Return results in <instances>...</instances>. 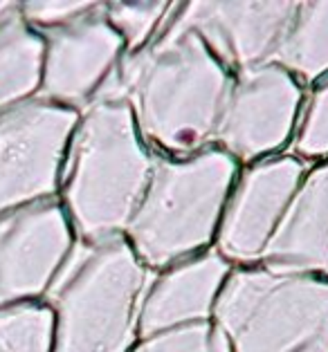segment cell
<instances>
[{
  "instance_id": "13",
  "label": "cell",
  "mask_w": 328,
  "mask_h": 352,
  "mask_svg": "<svg viewBox=\"0 0 328 352\" xmlns=\"http://www.w3.org/2000/svg\"><path fill=\"white\" fill-rule=\"evenodd\" d=\"M258 265L328 276V160L306 170Z\"/></svg>"
},
{
  "instance_id": "7",
  "label": "cell",
  "mask_w": 328,
  "mask_h": 352,
  "mask_svg": "<svg viewBox=\"0 0 328 352\" xmlns=\"http://www.w3.org/2000/svg\"><path fill=\"white\" fill-rule=\"evenodd\" d=\"M306 90L274 63L234 74L212 146L238 166L283 153L292 142Z\"/></svg>"
},
{
  "instance_id": "10",
  "label": "cell",
  "mask_w": 328,
  "mask_h": 352,
  "mask_svg": "<svg viewBox=\"0 0 328 352\" xmlns=\"http://www.w3.org/2000/svg\"><path fill=\"white\" fill-rule=\"evenodd\" d=\"M74 243L59 200L0 213V307L45 296Z\"/></svg>"
},
{
  "instance_id": "20",
  "label": "cell",
  "mask_w": 328,
  "mask_h": 352,
  "mask_svg": "<svg viewBox=\"0 0 328 352\" xmlns=\"http://www.w3.org/2000/svg\"><path fill=\"white\" fill-rule=\"evenodd\" d=\"M94 5L97 3L92 0H28V3L19 5V10L23 21L43 34L79 19Z\"/></svg>"
},
{
  "instance_id": "21",
  "label": "cell",
  "mask_w": 328,
  "mask_h": 352,
  "mask_svg": "<svg viewBox=\"0 0 328 352\" xmlns=\"http://www.w3.org/2000/svg\"><path fill=\"white\" fill-rule=\"evenodd\" d=\"M16 7H19V3H14V0H0V23H3L12 12H16Z\"/></svg>"
},
{
  "instance_id": "2",
  "label": "cell",
  "mask_w": 328,
  "mask_h": 352,
  "mask_svg": "<svg viewBox=\"0 0 328 352\" xmlns=\"http://www.w3.org/2000/svg\"><path fill=\"white\" fill-rule=\"evenodd\" d=\"M158 155L124 99L99 97L79 113L68 144L59 204L81 243L124 236Z\"/></svg>"
},
{
  "instance_id": "16",
  "label": "cell",
  "mask_w": 328,
  "mask_h": 352,
  "mask_svg": "<svg viewBox=\"0 0 328 352\" xmlns=\"http://www.w3.org/2000/svg\"><path fill=\"white\" fill-rule=\"evenodd\" d=\"M54 312L41 300L0 307V352H52Z\"/></svg>"
},
{
  "instance_id": "8",
  "label": "cell",
  "mask_w": 328,
  "mask_h": 352,
  "mask_svg": "<svg viewBox=\"0 0 328 352\" xmlns=\"http://www.w3.org/2000/svg\"><path fill=\"white\" fill-rule=\"evenodd\" d=\"M308 168L290 153L240 166L214 238L216 252L234 267L258 265Z\"/></svg>"
},
{
  "instance_id": "11",
  "label": "cell",
  "mask_w": 328,
  "mask_h": 352,
  "mask_svg": "<svg viewBox=\"0 0 328 352\" xmlns=\"http://www.w3.org/2000/svg\"><path fill=\"white\" fill-rule=\"evenodd\" d=\"M297 3H174L169 25L198 34L232 74L272 63Z\"/></svg>"
},
{
  "instance_id": "14",
  "label": "cell",
  "mask_w": 328,
  "mask_h": 352,
  "mask_svg": "<svg viewBox=\"0 0 328 352\" xmlns=\"http://www.w3.org/2000/svg\"><path fill=\"white\" fill-rule=\"evenodd\" d=\"M43 52V34L30 28L16 7L0 23V113L39 97Z\"/></svg>"
},
{
  "instance_id": "1",
  "label": "cell",
  "mask_w": 328,
  "mask_h": 352,
  "mask_svg": "<svg viewBox=\"0 0 328 352\" xmlns=\"http://www.w3.org/2000/svg\"><path fill=\"white\" fill-rule=\"evenodd\" d=\"M232 81L198 34L167 19L151 45L122 56L97 99H124L155 155L187 157L212 146Z\"/></svg>"
},
{
  "instance_id": "6",
  "label": "cell",
  "mask_w": 328,
  "mask_h": 352,
  "mask_svg": "<svg viewBox=\"0 0 328 352\" xmlns=\"http://www.w3.org/2000/svg\"><path fill=\"white\" fill-rule=\"evenodd\" d=\"M79 113L34 97L0 113V213L57 200Z\"/></svg>"
},
{
  "instance_id": "3",
  "label": "cell",
  "mask_w": 328,
  "mask_h": 352,
  "mask_svg": "<svg viewBox=\"0 0 328 352\" xmlns=\"http://www.w3.org/2000/svg\"><path fill=\"white\" fill-rule=\"evenodd\" d=\"M151 278L124 236L76 240L45 294L54 312L52 352H131Z\"/></svg>"
},
{
  "instance_id": "12",
  "label": "cell",
  "mask_w": 328,
  "mask_h": 352,
  "mask_svg": "<svg viewBox=\"0 0 328 352\" xmlns=\"http://www.w3.org/2000/svg\"><path fill=\"white\" fill-rule=\"evenodd\" d=\"M234 265L227 263L214 247L153 274L137 316V334H153L212 321L218 298Z\"/></svg>"
},
{
  "instance_id": "17",
  "label": "cell",
  "mask_w": 328,
  "mask_h": 352,
  "mask_svg": "<svg viewBox=\"0 0 328 352\" xmlns=\"http://www.w3.org/2000/svg\"><path fill=\"white\" fill-rule=\"evenodd\" d=\"M174 3L164 0H137V3H103L108 23L113 25L119 38L124 41L126 54H135L158 38L164 23H167Z\"/></svg>"
},
{
  "instance_id": "19",
  "label": "cell",
  "mask_w": 328,
  "mask_h": 352,
  "mask_svg": "<svg viewBox=\"0 0 328 352\" xmlns=\"http://www.w3.org/2000/svg\"><path fill=\"white\" fill-rule=\"evenodd\" d=\"M131 352H232L227 339L214 321L167 330L142 339Z\"/></svg>"
},
{
  "instance_id": "9",
  "label": "cell",
  "mask_w": 328,
  "mask_h": 352,
  "mask_svg": "<svg viewBox=\"0 0 328 352\" xmlns=\"http://www.w3.org/2000/svg\"><path fill=\"white\" fill-rule=\"evenodd\" d=\"M43 79L39 97L81 113L90 106L126 54L108 23L103 3L57 30L43 32Z\"/></svg>"
},
{
  "instance_id": "15",
  "label": "cell",
  "mask_w": 328,
  "mask_h": 352,
  "mask_svg": "<svg viewBox=\"0 0 328 352\" xmlns=\"http://www.w3.org/2000/svg\"><path fill=\"white\" fill-rule=\"evenodd\" d=\"M272 63L304 88L328 79V3H297Z\"/></svg>"
},
{
  "instance_id": "5",
  "label": "cell",
  "mask_w": 328,
  "mask_h": 352,
  "mask_svg": "<svg viewBox=\"0 0 328 352\" xmlns=\"http://www.w3.org/2000/svg\"><path fill=\"white\" fill-rule=\"evenodd\" d=\"M212 321L232 352H328V276L234 267Z\"/></svg>"
},
{
  "instance_id": "4",
  "label": "cell",
  "mask_w": 328,
  "mask_h": 352,
  "mask_svg": "<svg viewBox=\"0 0 328 352\" xmlns=\"http://www.w3.org/2000/svg\"><path fill=\"white\" fill-rule=\"evenodd\" d=\"M236 160L207 148L187 157H160L124 238L146 270L158 274L214 247Z\"/></svg>"
},
{
  "instance_id": "18",
  "label": "cell",
  "mask_w": 328,
  "mask_h": 352,
  "mask_svg": "<svg viewBox=\"0 0 328 352\" xmlns=\"http://www.w3.org/2000/svg\"><path fill=\"white\" fill-rule=\"evenodd\" d=\"M286 153L308 166L328 160V79L315 83L304 97L295 135Z\"/></svg>"
}]
</instances>
